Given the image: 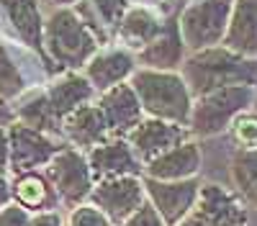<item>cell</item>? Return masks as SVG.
<instances>
[{
	"instance_id": "obj_1",
	"label": "cell",
	"mask_w": 257,
	"mask_h": 226,
	"mask_svg": "<svg viewBox=\"0 0 257 226\" xmlns=\"http://www.w3.org/2000/svg\"><path fill=\"white\" fill-rule=\"evenodd\" d=\"M257 65L231 49H201L185 62V82L193 95H206L224 85H254Z\"/></svg>"
},
{
	"instance_id": "obj_2",
	"label": "cell",
	"mask_w": 257,
	"mask_h": 226,
	"mask_svg": "<svg viewBox=\"0 0 257 226\" xmlns=\"http://www.w3.org/2000/svg\"><path fill=\"white\" fill-rule=\"evenodd\" d=\"M132 85L149 116L173 123H190L193 100L185 77L165 70H144L132 77Z\"/></svg>"
},
{
	"instance_id": "obj_3",
	"label": "cell",
	"mask_w": 257,
	"mask_h": 226,
	"mask_svg": "<svg viewBox=\"0 0 257 226\" xmlns=\"http://www.w3.org/2000/svg\"><path fill=\"white\" fill-rule=\"evenodd\" d=\"M254 100V85L237 82V85H224L198 98V103L190 111V129L201 136L221 134L234 118L242 116Z\"/></svg>"
},
{
	"instance_id": "obj_4",
	"label": "cell",
	"mask_w": 257,
	"mask_h": 226,
	"mask_svg": "<svg viewBox=\"0 0 257 226\" xmlns=\"http://www.w3.org/2000/svg\"><path fill=\"white\" fill-rule=\"evenodd\" d=\"M234 0H196L180 16V36L185 49L201 52L224 41Z\"/></svg>"
},
{
	"instance_id": "obj_5",
	"label": "cell",
	"mask_w": 257,
	"mask_h": 226,
	"mask_svg": "<svg viewBox=\"0 0 257 226\" xmlns=\"http://www.w3.org/2000/svg\"><path fill=\"white\" fill-rule=\"evenodd\" d=\"M47 44L49 52L67 67H80L95 52V39L90 29L80 24L72 11H57L47 24Z\"/></svg>"
},
{
	"instance_id": "obj_6",
	"label": "cell",
	"mask_w": 257,
	"mask_h": 226,
	"mask_svg": "<svg viewBox=\"0 0 257 226\" xmlns=\"http://www.w3.org/2000/svg\"><path fill=\"white\" fill-rule=\"evenodd\" d=\"M144 190L162 216L165 226H178L198 200V182L188 177V180H157V177H144Z\"/></svg>"
},
{
	"instance_id": "obj_7",
	"label": "cell",
	"mask_w": 257,
	"mask_h": 226,
	"mask_svg": "<svg viewBox=\"0 0 257 226\" xmlns=\"http://www.w3.org/2000/svg\"><path fill=\"white\" fill-rule=\"evenodd\" d=\"M144 182L137 175H118V177H103L98 188H93L90 198L98 208L111 221L123 223L134 211L144 205Z\"/></svg>"
},
{
	"instance_id": "obj_8",
	"label": "cell",
	"mask_w": 257,
	"mask_h": 226,
	"mask_svg": "<svg viewBox=\"0 0 257 226\" xmlns=\"http://www.w3.org/2000/svg\"><path fill=\"white\" fill-rule=\"evenodd\" d=\"M49 180L54 182V188L59 190L62 198L67 200H82L93 193V185H90V164L85 162V157L75 149H62L49 159V167H47Z\"/></svg>"
},
{
	"instance_id": "obj_9",
	"label": "cell",
	"mask_w": 257,
	"mask_h": 226,
	"mask_svg": "<svg viewBox=\"0 0 257 226\" xmlns=\"http://www.w3.org/2000/svg\"><path fill=\"white\" fill-rule=\"evenodd\" d=\"M98 108L103 111L108 134H113V136H128L142 123V113H144L134 85H126V82L103 90Z\"/></svg>"
},
{
	"instance_id": "obj_10",
	"label": "cell",
	"mask_w": 257,
	"mask_h": 226,
	"mask_svg": "<svg viewBox=\"0 0 257 226\" xmlns=\"http://www.w3.org/2000/svg\"><path fill=\"white\" fill-rule=\"evenodd\" d=\"M196 226H247L244 205L219 185H206L198 190V200L193 205Z\"/></svg>"
},
{
	"instance_id": "obj_11",
	"label": "cell",
	"mask_w": 257,
	"mask_h": 226,
	"mask_svg": "<svg viewBox=\"0 0 257 226\" xmlns=\"http://www.w3.org/2000/svg\"><path fill=\"white\" fill-rule=\"evenodd\" d=\"M180 139H183L180 123L165 121V118H155V116L144 118L139 126L128 134V144H132V149L144 162H152L160 154L170 152L175 144H180Z\"/></svg>"
},
{
	"instance_id": "obj_12",
	"label": "cell",
	"mask_w": 257,
	"mask_h": 226,
	"mask_svg": "<svg viewBox=\"0 0 257 226\" xmlns=\"http://www.w3.org/2000/svg\"><path fill=\"white\" fill-rule=\"evenodd\" d=\"M57 147L31 126H16L11 131V164L13 170H34L39 164H49Z\"/></svg>"
},
{
	"instance_id": "obj_13",
	"label": "cell",
	"mask_w": 257,
	"mask_h": 226,
	"mask_svg": "<svg viewBox=\"0 0 257 226\" xmlns=\"http://www.w3.org/2000/svg\"><path fill=\"white\" fill-rule=\"evenodd\" d=\"M224 47L244 57L257 54V0H234Z\"/></svg>"
},
{
	"instance_id": "obj_14",
	"label": "cell",
	"mask_w": 257,
	"mask_h": 226,
	"mask_svg": "<svg viewBox=\"0 0 257 226\" xmlns=\"http://www.w3.org/2000/svg\"><path fill=\"white\" fill-rule=\"evenodd\" d=\"M201 167V149L193 141H180L170 152L149 162L147 175L157 180H188Z\"/></svg>"
},
{
	"instance_id": "obj_15",
	"label": "cell",
	"mask_w": 257,
	"mask_h": 226,
	"mask_svg": "<svg viewBox=\"0 0 257 226\" xmlns=\"http://www.w3.org/2000/svg\"><path fill=\"white\" fill-rule=\"evenodd\" d=\"M88 164H90L93 177H98V180L139 172L137 152L123 141H111V144H98V147H93Z\"/></svg>"
},
{
	"instance_id": "obj_16",
	"label": "cell",
	"mask_w": 257,
	"mask_h": 226,
	"mask_svg": "<svg viewBox=\"0 0 257 226\" xmlns=\"http://www.w3.org/2000/svg\"><path fill=\"white\" fill-rule=\"evenodd\" d=\"M183 36H180V26H165L149 44L142 49V62L149 70H165L173 72L178 65H183Z\"/></svg>"
},
{
	"instance_id": "obj_17",
	"label": "cell",
	"mask_w": 257,
	"mask_h": 226,
	"mask_svg": "<svg viewBox=\"0 0 257 226\" xmlns=\"http://www.w3.org/2000/svg\"><path fill=\"white\" fill-rule=\"evenodd\" d=\"M64 129L80 147H98V144H103V136L108 134L103 111L98 106H88V103L64 118Z\"/></svg>"
},
{
	"instance_id": "obj_18",
	"label": "cell",
	"mask_w": 257,
	"mask_h": 226,
	"mask_svg": "<svg viewBox=\"0 0 257 226\" xmlns=\"http://www.w3.org/2000/svg\"><path fill=\"white\" fill-rule=\"evenodd\" d=\"M134 72V59L126 52H105L98 54L90 65H88V80L90 85L98 90H108Z\"/></svg>"
},
{
	"instance_id": "obj_19",
	"label": "cell",
	"mask_w": 257,
	"mask_h": 226,
	"mask_svg": "<svg viewBox=\"0 0 257 226\" xmlns=\"http://www.w3.org/2000/svg\"><path fill=\"white\" fill-rule=\"evenodd\" d=\"M47 98H49V108L54 118H67L72 111H77L93 98V85H90V80L70 75V77L59 80Z\"/></svg>"
},
{
	"instance_id": "obj_20",
	"label": "cell",
	"mask_w": 257,
	"mask_h": 226,
	"mask_svg": "<svg viewBox=\"0 0 257 226\" xmlns=\"http://www.w3.org/2000/svg\"><path fill=\"white\" fill-rule=\"evenodd\" d=\"M11 18V24L21 34V39L29 47H41V36H44V26H41V16L34 0H0Z\"/></svg>"
},
{
	"instance_id": "obj_21",
	"label": "cell",
	"mask_w": 257,
	"mask_h": 226,
	"mask_svg": "<svg viewBox=\"0 0 257 226\" xmlns=\"http://www.w3.org/2000/svg\"><path fill=\"white\" fill-rule=\"evenodd\" d=\"M118 26H121V39L132 49H139V52L162 31V26L157 24V18L149 11H144V8H134V11L123 13Z\"/></svg>"
},
{
	"instance_id": "obj_22",
	"label": "cell",
	"mask_w": 257,
	"mask_h": 226,
	"mask_svg": "<svg viewBox=\"0 0 257 226\" xmlns=\"http://www.w3.org/2000/svg\"><path fill=\"white\" fill-rule=\"evenodd\" d=\"M231 172H234V182H237L239 193L257 205V149H244L234 157L231 164Z\"/></svg>"
},
{
	"instance_id": "obj_23",
	"label": "cell",
	"mask_w": 257,
	"mask_h": 226,
	"mask_svg": "<svg viewBox=\"0 0 257 226\" xmlns=\"http://www.w3.org/2000/svg\"><path fill=\"white\" fill-rule=\"evenodd\" d=\"M21 118L26 121V126H31V129H47L49 123H52V118H54V113H52V108H49V98L47 95H39V98H34V100H29L24 108H21Z\"/></svg>"
},
{
	"instance_id": "obj_24",
	"label": "cell",
	"mask_w": 257,
	"mask_h": 226,
	"mask_svg": "<svg viewBox=\"0 0 257 226\" xmlns=\"http://www.w3.org/2000/svg\"><path fill=\"white\" fill-rule=\"evenodd\" d=\"M21 88H24L21 72H18V67L13 65V59L8 57V52L0 47V95L13 98V95L21 93Z\"/></svg>"
},
{
	"instance_id": "obj_25",
	"label": "cell",
	"mask_w": 257,
	"mask_h": 226,
	"mask_svg": "<svg viewBox=\"0 0 257 226\" xmlns=\"http://www.w3.org/2000/svg\"><path fill=\"white\" fill-rule=\"evenodd\" d=\"M16 195H18V200L24 205H31V208H34V205H41L47 200V185H44V180L36 177V175H26V177L18 180Z\"/></svg>"
},
{
	"instance_id": "obj_26",
	"label": "cell",
	"mask_w": 257,
	"mask_h": 226,
	"mask_svg": "<svg viewBox=\"0 0 257 226\" xmlns=\"http://www.w3.org/2000/svg\"><path fill=\"white\" fill-rule=\"evenodd\" d=\"M231 126L234 136L244 149H257V116H237Z\"/></svg>"
},
{
	"instance_id": "obj_27",
	"label": "cell",
	"mask_w": 257,
	"mask_h": 226,
	"mask_svg": "<svg viewBox=\"0 0 257 226\" xmlns=\"http://www.w3.org/2000/svg\"><path fill=\"white\" fill-rule=\"evenodd\" d=\"M70 226H111V218L98 205H77L70 216Z\"/></svg>"
},
{
	"instance_id": "obj_28",
	"label": "cell",
	"mask_w": 257,
	"mask_h": 226,
	"mask_svg": "<svg viewBox=\"0 0 257 226\" xmlns=\"http://www.w3.org/2000/svg\"><path fill=\"white\" fill-rule=\"evenodd\" d=\"M121 226H165V221H162V216L157 213L155 205H147V203H144L142 208L134 211Z\"/></svg>"
},
{
	"instance_id": "obj_29",
	"label": "cell",
	"mask_w": 257,
	"mask_h": 226,
	"mask_svg": "<svg viewBox=\"0 0 257 226\" xmlns=\"http://www.w3.org/2000/svg\"><path fill=\"white\" fill-rule=\"evenodd\" d=\"M29 221H31V216H29V211L24 208V203H6L3 208H0V226H29Z\"/></svg>"
},
{
	"instance_id": "obj_30",
	"label": "cell",
	"mask_w": 257,
	"mask_h": 226,
	"mask_svg": "<svg viewBox=\"0 0 257 226\" xmlns=\"http://www.w3.org/2000/svg\"><path fill=\"white\" fill-rule=\"evenodd\" d=\"M95 11L100 13L103 21H108L111 26H118L123 18V0H93Z\"/></svg>"
},
{
	"instance_id": "obj_31",
	"label": "cell",
	"mask_w": 257,
	"mask_h": 226,
	"mask_svg": "<svg viewBox=\"0 0 257 226\" xmlns=\"http://www.w3.org/2000/svg\"><path fill=\"white\" fill-rule=\"evenodd\" d=\"M29 226H62V218L57 213H52V211H44V213L31 216Z\"/></svg>"
},
{
	"instance_id": "obj_32",
	"label": "cell",
	"mask_w": 257,
	"mask_h": 226,
	"mask_svg": "<svg viewBox=\"0 0 257 226\" xmlns=\"http://www.w3.org/2000/svg\"><path fill=\"white\" fill-rule=\"evenodd\" d=\"M8 154H11V144H8L6 134L0 131V170L6 167V162H8Z\"/></svg>"
},
{
	"instance_id": "obj_33",
	"label": "cell",
	"mask_w": 257,
	"mask_h": 226,
	"mask_svg": "<svg viewBox=\"0 0 257 226\" xmlns=\"http://www.w3.org/2000/svg\"><path fill=\"white\" fill-rule=\"evenodd\" d=\"M8 198H11V188H8L6 177H0V205H6V203H8Z\"/></svg>"
},
{
	"instance_id": "obj_34",
	"label": "cell",
	"mask_w": 257,
	"mask_h": 226,
	"mask_svg": "<svg viewBox=\"0 0 257 226\" xmlns=\"http://www.w3.org/2000/svg\"><path fill=\"white\" fill-rule=\"evenodd\" d=\"M178 226H196V221H193V218H190V221H185V223H183V221H180V223H178Z\"/></svg>"
},
{
	"instance_id": "obj_35",
	"label": "cell",
	"mask_w": 257,
	"mask_h": 226,
	"mask_svg": "<svg viewBox=\"0 0 257 226\" xmlns=\"http://www.w3.org/2000/svg\"><path fill=\"white\" fill-rule=\"evenodd\" d=\"M52 3H59V6H64V3H72V0H52Z\"/></svg>"
}]
</instances>
